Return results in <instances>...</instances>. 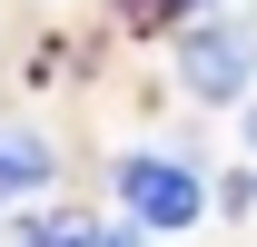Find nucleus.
Wrapping results in <instances>:
<instances>
[{
    "instance_id": "obj_1",
    "label": "nucleus",
    "mask_w": 257,
    "mask_h": 247,
    "mask_svg": "<svg viewBox=\"0 0 257 247\" xmlns=\"http://www.w3.org/2000/svg\"><path fill=\"white\" fill-rule=\"evenodd\" d=\"M198 168H178V158H149V149H128L119 158V208L139 217V227H188L198 217Z\"/></svg>"
},
{
    "instance_id": "obj_2",
    "label": "nucleus",
    "mask_w": 257,
    "mask_h": 247,
    "mask_svg": "<svg viewBox=\"0 0 257 247\" xmlns=\"http://www.w3.org/2000/svg\"><path fill=\"white\" fill-rule=\"evenodd\" d=\"M247 40L237 30H188V50H178V79H188V99H237L247 89Z\"/></svg>"
},
{
    "instance_id": "obj_3",
    "label": "nucleus",
    "mask_w": 257,
    "mask_h": 247,
    "mask_svg": "<svg viewBox=\"0 0 257 247\" xmlns=\"http://www.w3.org/2000/svg\"><path fill=\"white\" fill-rule=\"evenodd\" d=\"M50 188V149H40V129H0V198H30Z\"/></svg>"
},
{
    "instance_id": "obj_4",
    "label": "nucleus",
    "mask_w": 257,
    "mask_h": 247,
    "mask_svg": "<svg viewBox=\"0 0 257 247\" xmlns=\"http://www.w3.org/2000/svg\"><path fill=\"white\" fill-rule=\"evenodd\" d=\"M20 247H99V227H89V217H30Z\"/></svg>"
},
{
    "instance_id": "obj_5",
    "label": "nucleus",
    "mask_w": 257,
    "mask_h": 247,
    "mask_svg": "<svg viewBox=\"0 0 257 247\" xmlns=\"http://www.w3.org/2000/svg\"><path fill=\"white\" fill-rule=\"evenodd\" d=\"M168 10H188V0H128V20H168Z\"/></svg>"
},
{
    "instance_id": "obj_6",
    "label": "nucleus",
    "mask_w": 257,
    "mask_h": 247,
    "mask_svg": "<svg viewBox=\"0 0 257 247\" xmlns=\"http://www.w3.org/2000/svg\"><path fill=\"white\" fill-rule=\"evenodd\" d=\"M99 247H139V237H128V227H109V237H99Z\"/></svg>"
}]
</instances>
